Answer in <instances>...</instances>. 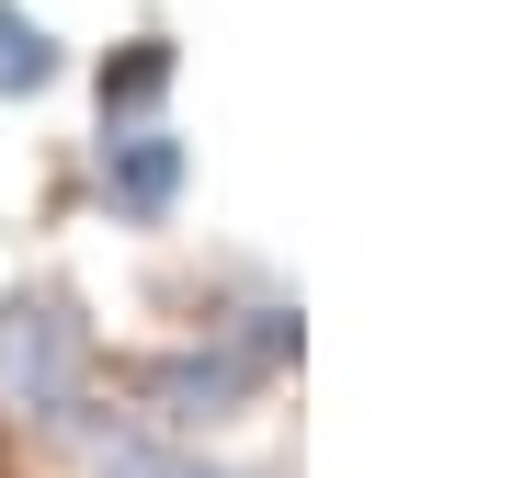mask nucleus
<instances>
[{"label":"nucleus","mask_w":512,"mask_h":478,"mask_svg":"<svg viewBox=\"0 0 512 478\" xmlns=\"http://www.w3.org/2000/svg\"><path fill=\"white\" fill-rule=\"evenodd\" d=\"M103 194L126 205V217H171V194H183V137L171 126H114L103 137Z\"/></svg>","instance_id":"2"},{"label":"nucleus","mask_w":512,"mask_h":478,"mask_svg":"<svg viewBox=\"0 0 512 478\" xmlns=\"http://www.w3.org/2000/svg\"><path fill=\"white\" fill-rule=\"evenodd\" d=\"M80 319L57 296H12V331H0V376L23 387V410H69V376H80Z\"/></svg>","instance_id":"1"},{"label":"nucleus","mask_w":512,"mask_h":478,"mask_svg":"<svg viewBox=\"0 0 512 478\" xmlns=\"http://www.w3.org/2000/svg\"><path fill=\"white\" fill-rule=\"evenodd\" d=\"M57 80V35L35 12H12V0H0V92H46Z\"/></svg>","instance_id":"3"},{"label":"nucleus","mask_w":512,"mask_h":478,"mask_svg":"<svg viewBox=\"0 0 512 478\" xmlns=\"http://www.w3.org/2000/svg\"><path fill=\"white\" fill-rule=\"evenodd\" d=\"M160 92H171V46H160V35H148L126 69H103V114H114V103L137 114V103H160Z\"/></svg>","instance_id":"4"}]
</instances>
